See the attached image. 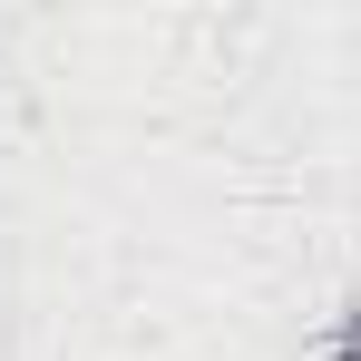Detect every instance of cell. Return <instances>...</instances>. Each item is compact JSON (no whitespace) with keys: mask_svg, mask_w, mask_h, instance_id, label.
<instances>
[{"mask_svg":"<svg viewBox=\"0 0 361 361\" xmlns=\"http://www.w3.org/2000/svg\"><path fill=\"white\" fill-rule=\"evenodd\" d=\"M322 361H361V293L342 302V322H332V342H322Z\"/></svg>","mask_w":361,"mask_h":361,"instance_id":"6da1fadb","label":"cell"}]
</instances>
